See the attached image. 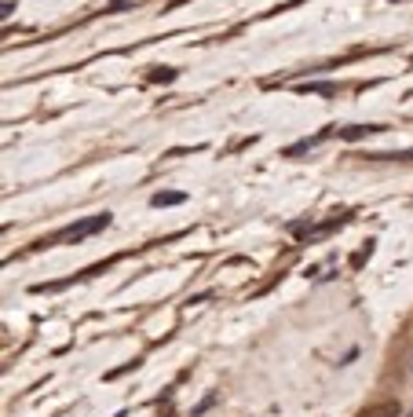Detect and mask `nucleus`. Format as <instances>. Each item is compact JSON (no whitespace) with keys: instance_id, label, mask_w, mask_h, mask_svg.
I'll list each match as a JSON object with an SVG mask.
<instances>
[{"instance_id":"f257e3e1","label":"nucleus","mask_w":413,"mask_h":417,"mask_svg":"<svg viewBox=\"0 0 413 417\" xmlns=\"http://www.w3.org/2000/svg\"><path fill=\"white\" fill-rule=\"evenodd\" d=\"M107 227H110V212H99V216H88V220L66 227L59 234V242H84V238H92L95 231H107Z\"/></svg>"},{"instance_id":"f03ea898","label":"nucleus","mask_w":413,"mask_h":417,"mask_svg":"<svg viewBox=\"0 0 413 417\" xmlns=\"http://www.w3.org/2000/svg\"><path fill=\"white\" fill-rule=\"evenodd\" d=\"M179 201H187L183 190H157V194L150 198L154 209H165V205H179Z\"/></svg>"},{"instance_id":"7ed1b4c3","label":"nucleus","mask_w":413,"mask_h":417,"mask_svg":"<svg viewBox=\"0 0 413 417\" xmlns=\"http://www.w3.org/2000/svg\"><path fill=\"white\" fill-rule=\"evenodd\" d=\"M373 132H384L380 125H351V128H344V139H362V136H373Z\"/></svg>"},{"instance_id":"20e7f679","label":"nucleus","mask_w":413,"mask_h":417,"mask_svg":"<svg viewBox=\"0 0 413 417\" xmlns=\"http://www.w3.org/2000/svg\"><path fill=\"white\" fill-rule=\"evenodd\" d=\"M150 77H154V81H176V70H168V66H161V70H154Z\"/></svg>"},{"instance_id":"39448f33","label":"nucleus","mask_w":413,"mask_h":417,"mask_svg":"<svg viewBox=\"0 0 413 417\" xmlns=\"http://www.w3.org/2000/svg\"><path fill=\"white\" fill-rule=\"evenodd\" d=\"M410 417H413V410H410Z\"/></svg>"},{"instance_id":"423d86ee","label":"nucleus","mask_w":413,"mask_h":417,"mask_svg":"<svg viewBox=\"0 0 413 417\" xmlns=\"http://www.w3.org/2000/svg\"><path fill=\"white\" fill-rule=\"evenodd\" d=\"M410 373H413V366H410Z\"/></svg>"}]
</instances>
